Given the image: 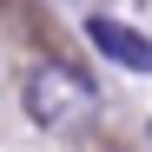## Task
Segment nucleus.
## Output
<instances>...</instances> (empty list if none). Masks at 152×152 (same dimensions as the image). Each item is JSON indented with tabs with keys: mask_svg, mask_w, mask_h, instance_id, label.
<instances>
[{
	"mask_svg": "<svg viewBox=\"0 0 152 152\" xmlns=\"http://www.w3.org/2000/svg\"><path fill=\"white\" fill-rule=\"evenodd\" d=\"M86 40H93L106 60H119L126 73H152V40L132 33V27H119L113 13H93V20H86Z\"/></svg>",
	"mask_w": 152,
	"mask_h": 152,
	"instance_id": "obj_2",
	"label": "nucleus"
},
{
	"mask_svg": "<svg viewBox=\"0 0 152 152\" xmlns=\"http://www.w3.org/2000/svg\"><path fill=\"white\" fill-rule=\"evenodd\" d=\"M20 106H27V119L40 126V132H80V126L99 113V93L80 66L66 60H46L27 73V93H20Z\"/></svg>",
	"mask_w": 152,
	"mask_h": 152,
	"instance_id": "obj_1",
	"label": "nucleus"
}]
</instances>
